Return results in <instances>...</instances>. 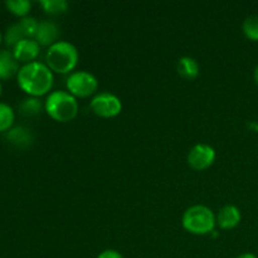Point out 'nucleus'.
<instances>
[{"label":"nucleus","mask_w":258,"mask_h":258,"mask_svg":"<svg viewBox=\"0 0 258 258\" xmlns=\"http://www.w3.org/2000/svg\"><path fill=\"white\" fill-rule=\"evenodd\" d=\"M17 81L19 87L30 97H40L49 92L54 77L47 64L35 60L20 67Z\"/></svg>","instance_id":"nucleus-1"},{"label":"nucleus","mask_w":258,"mask_h":258,"mask_svg":"<svg viewBox=\"0 0 258 258\" xmlns=\"http://www.w3.org/2000/svg\"><path fill=\"white\" fill-rule=\"evenodd\" d=\"M78 63V50L72 43L58 40L48 48L45 53V64L52 72L70 73Z\"/></svg>","instance_id":"nucleus-2"},{"label":"nucleus","mask_w":258,"mask_h":258,"mask_svg":"<svg viewBox=\"0 0 258 258\" xmlns=\"http://www.w3.org/2000/svg\"><path fill=\"white\" fill-rule=\"evenodd\" d=\"M45 112L58 122L72 121L78 113V102L75 96L66 91L49 93L44 103Z\"/></svg>","instance_id":"nucleus-3"},{"label":"nucleus","mask_w":258,"mask_h":258,"mask_svg":"<svg viewBox=\"0 0 258 258\" xmlns=\"http://www.w3.org/2000/svg\"><path fill=\"white\" fill-rule=\"evenodd\" d=\"M183 228L186 232L197 236L212 233L216 227V216L206 206H193L188 208L181 219Z\"/></svg>","instance_id":"nucleus-4"},{"label":"nucleus","mask_w":258,"mask_h":258,"mask_svg":"<svg viewBox=\"0 0 258 258\" xmlns=\"http://www.w3.org/2000/svg\"><path fill=\"white\" fill-rule=\"evenodd\" d=\"M98 88V81L92 73L86 71H78L72 73L67 80V90L75 97L86 98L96 93Z\"/></svg>","instance_id":"nucleus-5"},{"label":"nucleus","mask_w":258,"mask_h":258,"mask_svg":"<svg viewBox=\"0 0 258 258\" xmlns=\"http://www.w3.org/2000/svg\"><path fill=\"white\" fill-rule=\"evenodd\" d=\"M91 108L97 116L103 118L116 117L122 111V102L117 96L110 92H101L91 101Z\"/></svg>","instance_id":"nucleus-6"},{"label":"nucleus","mask_w":258,"mask_h":258,"mask_svg":"<svg viewBox=\"0 0 258 258\" xmlns=\"http://www.w3.org/2000/svg\"><path fill=\"white\" fill-rule=\"evenodd\" d=\"M216 161V150L207 144H197L188 154V164L197 171L211 168Z\"/></svg>","instance_id":"nucleus-7"},{"label":"nucleus","mask_w":258,"mask_h":258,"mask_svg":"<svg viewBox=\"0 0 258 258\" xmlns=\"http://www.w3.org/2000/svg\"><path fill=\"white\" fill-rule=\"evenodd\" d=\"M12 52L18 62L28 64V63L35 62V58L39 55L40 45L38 44L35 39L25 38V39L20 40L19 43L14 45Z\"/></svg>","instance_id":"nucleus-8"},{"label":"nucleus","mask_w":258,"mask_h":258,"mask_svg":"<svg viewBox=\"0 0 258 258\" xmlns=\"http://www.w3.org/2000/svg\"><path fill=\"white\" fill-rule=\"evenodd\" d=\"M58 37H59V28L57 27V24L50 20H43L39 23L34 39L39 45L50 47L58 42Z\"/></svg>","instance_id":"nucleus-9"},{"label":"nucleus","mask_w":258,"mask_h":258,"mask_svg":"<svg viewBox=\"0 0 258 258\" xmlns=\"http://www.w3.org/2000/svg\"><path fill=\"white\" fill-rule=\"evenodd\" d=\"M242 219L241 211L236 206H224L219 209L216 216V222L222 229H233L239 224Z\"/></svg>","instance_id":"nucleus-10"},{"label":"nucleus","mask_w":258,"mask_h":258,"mask_svg":"<svg viewBox=\"0 0 258 258\" xmlns=\"http://www.w3.org/2000/svg\"><path fill=\"white\" fill-rule=\"evenodd\" d=\"M19 70V62L15 59L13 52L0 49V81L10 80L18 75Z\"/></svg>","instance_id":"nucleus-11"},{"label":"nucleus","mask_w":258,"mask_h":258,"mask_svg":"<svg viewBox=\"0 0 258 258\" xmlns=\"http://www.w3.org/2000/svg\"><path fill=\"white\" fill-rule=\"evenodd\" d=\"M176 71L179 75L185 80H194L199 75V64L194 58L191 57H181L178 60Z\"/></svg>","instance_id":"nucleus-12"},{"label":"nucleus","mask_w":258,"mask_h":258,"mask_svg":"<svg viewBox=\"0 0 258 258\" xmlns=\"http://www.w3.org/2000/svg\"><path fill=\"white\" fill-rule=\"evenodd\" d=\"M15 120V113L12 106L0 102V133L9 131L13 127Z\"/></svg>","instance_id":"nucleus-13"},{"label":"nucleus","mask_w":258,"mask_h":258,"mask_svg":"<svg viewBox=\"0 0 258 258\" xmlns=\"http://www.w3.org/2000/svg\"><path fill=\"white\" fill-rule=\"evenodd\" d=\"M5 7L12 14L25 18L32 9V3L29 0H8L5 2Z\"/></svg>","instance_id":"nucleus-14"},{"label":"nucleus","mask_w":258,"mask_h":258,"mask_svg":"<svg viewBox=\"0 0 258 258\" xmlns=\"http://www.w3.org/2000/svg\"><path fill=\"white\" fill-rule=\"evenodd\" d=\"M242 30L246 38L252 42H258V15L247 17L242 24Z\"/></svg>","instance_id":"nucleus-15"},{"label":"nucleus","mask_w":258,"mask_h":258,"mask_svg":"<svg viewBox=\"0 0 258 258\" xmlns=\"http://www.w3.org/2000/svg\"><path fill=\"white\" fill-rule=\"evenodd\" d=\"M19 24L20 30H22L24 38H30V39H34L35 34H37L38 27H39V23L37 22V19L33 17H25L18 22Z\"/></svg>","instance_id":"nucleus-16"},{"label":"nucleus","mask_w":258,"mask_h":258,"mask_svg":"<svg viewBox=\"0 0 258 258\" xmlns=\"http://www.w3.org/2000/svg\"><path fill=\"white\" fill-rule=\"evenodd\" d=\"M40 5L45 13L52 15L63 14L68 9V3L66 0H42Z\"/></svg>","instance_id":"nucleus-17"},{"label":"nucleus","mask_w":258,"mask_h":258,"mask_svg":"<svg viewBox=\"0 0 258 258\" xmlns=\"http://www.w3.org/2000/svg\"><path fill=\"white\" fill-rule=\"evenodd\" d=\"M7 138L10 143L15 144V145H20V146L27 145V144H29L30 141L29 133H28V130H25V128L23 127L10 128V130L8 131Z\"/></svg>","instance_id":"nucleus-18"},{"label":"nucleus","mask_w":258,"mask_h":258,"mask_svg":"<svg viewBox=\"0 0 258 258\" xmlns=\"http://www.w3.org/2000/svg\"><path fill=\"white\" fill-rule=\"evenodd\" d=\"M42 110V102L37 97H29L20 103V112L25 116H35Z\"/></svg>","instance_id":"nucleus-19"},{"label":"nucleus","mask_w":258,"mask_h":258,"mask_svg":"<svg viewBox=\"0 0 258 258\" xmlns=\"http://www.w3.org/2000/svg\"><path fill=\"white\" fill-rule=\"evenodd\" d=\"M23 39H25V38H24V35H23V33H22V30H20V27L18 23L10 25V27L7 29V32H5L4 40H5V44H7L8 47L14 48V45Z\"/></svg>","instance_id":"nucleus-20"},{"label":"nucleus","mask_w":258,"mask_h":258,"mask_svg":"<svg viewBox=\"0 0 258 258\" xmlns=\"http://www.w3.org/2000/svg\"><path fill=\"white\" fill-rule=\"evenodd\" d=\"M97 258H123L120 252L115 251V249H106V251L101 252Z\"/></svg>","instance_id":"nucleus-21"},{"label":"nucleus","mask_w":258,"mask_h":258,"mask_svg":"<svg viewBox=\"0 0 258 258\" xmlns=\"http://www.w3.org/2000/svg\"><path fill=\"white\" fill-rule=\"evenodd\" d=\"M237 258H258V257L253 253H243V254H241V256H238Z\"/></svg>","instance_id":"nucleus-22"},{"label":"nucleus","mask_w":258,"mask_h":258,"mask_svg":"<svg viewBox=\"0 0 258 258\" xmlns=\"http://www.w3.org/2000/svg\"><path fill=\"white\" fill-rule=\"evenodd\" d=\"M254 82L258 86V66L256 67V70H254Z\"/></svg>","instance_id":"nucleus-23"},{"label":"nucleus","mask_w":258,"mask_h":258,"mask_svg":"<svg viewBox=\"0 0 258 258\" xmlns=\"http://www.w3.org/2000/svg\"><path fill=\"white\" fill-rule=\"evenodd\" d=\"M2 93H3V85H2V81H0V97H2Z\"/></svg>","instance_id":"nucleus-24"},{"label":"nucleus","mask_w":258,"mask_h":258,"mask_svg":"<svg viewBox=\"0 0 258 258\" xmlns=\"http://www.w3.org/2000/svg\"><path fill=\"white\" fill-rule=\"evenodd\" d=\"M2 42H3V33L2 30H0V45H2Z\"/></svg>","instance_id":"nucleus-25"}]
</instances>
